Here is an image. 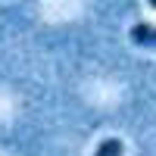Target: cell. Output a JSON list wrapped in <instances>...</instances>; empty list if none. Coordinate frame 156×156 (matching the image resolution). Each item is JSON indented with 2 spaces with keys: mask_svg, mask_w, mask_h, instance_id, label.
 <instances>
[{
  "mask_svg": "<svg viewBox=\"0 0 156 156\" xmlns=\"http://www.w3.org/2000/svg\"><path fill=\"white\" fill-rule=\"evenodd\" d=\"M128 37H131L134 44H140V47H156V25H150V22H137V25H131Z\"/></svg>",
  "mask_w": 156,
  "mask_h": 156,
  "instance_id": "cell-1",
  "label": "cell"
},
{
  "mask_svg": "<svg viewBox=\"0 0 156 156\" xmlns=\"http://www.w3.org/2000/svg\"><path fill=\"white\" fill-rule=\"evenodd\" d=\"M147 3H150V6H156V0H147Z\"/></svg>",
  "mask_w": 156,
  "mask_h": 156,
  "instance_id": "cell-3",
  "label": "cell"
},
{
  "mask_svg": "<svg viewBox=\"0 0 156 156\" xmlns=\"http://www.w3.org/2000/svg\"><path fill=\"white\" fill-rule=\"evenodd\" d=\"M125 153V144L119 137H106V140H100L97 144V150H94V156H122Z\"/></svg>",
  "mask_w": 156,
  "mask_h": 156,
  "instance_id": "cell-2",
  "label": "cell"
}]
</instances>
